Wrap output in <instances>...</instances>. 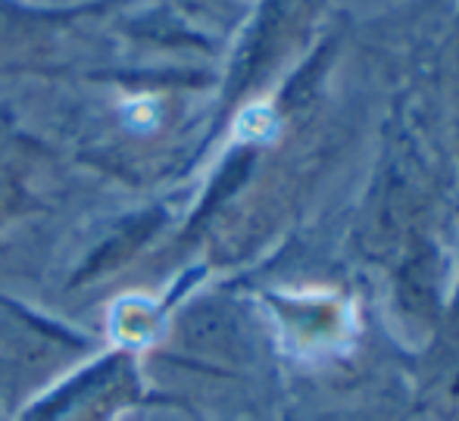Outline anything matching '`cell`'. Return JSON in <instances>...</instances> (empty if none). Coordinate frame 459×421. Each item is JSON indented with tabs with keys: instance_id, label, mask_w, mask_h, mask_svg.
I'll return each instance as SVG.
<instances>
[{
	"instance_id": "1",
	"label": "cell",
	"mask_w": 459,
	"mask_h": 421,
	"mask_svg": "<svg viewBox=\"0 0 459 421\" xmlns=\"http://www.w3.org/2000/svg\"><path fill=\"white\" fill-rule=\"evenodd\" d=\"M338 421H347V418H338Z\"/></svg>"
}]
</instances>
